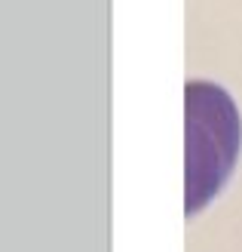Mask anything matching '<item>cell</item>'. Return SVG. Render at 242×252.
Here are the masks:
<instances>
[{
	"label": "cell",
	"instance_id": "cell-1",
	"mask_svg": "<svg viewBox=\"0 0 242 252\" xmlns=\"http://www.w3.org/2000/svg\"><path fill=\"white\" fill-rule=\"evenodd\" d=\"M187 105V200L184 212H196L221 194V188L233 175L242 123L233 98L227 90L206 80L184 86Z\"/></svg>",
	"mask_w": 242,
	"mask_h": 252
}]
</instances>
